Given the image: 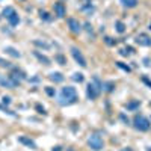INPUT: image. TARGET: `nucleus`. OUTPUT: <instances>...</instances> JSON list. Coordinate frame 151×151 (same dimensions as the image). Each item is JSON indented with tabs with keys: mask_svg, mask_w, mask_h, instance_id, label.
<instances>
[{
	"mask_svg": "<svg viewBox=\"0 0 151 151\" xmlns=\"http://www.w3.org/2000/svg\"><path fill=\"white\" fill-rule=\"evenodd\" d=\"M79 101V95L74 86H64L58 97V103L60 106H71Z\"/></svg>",
	"mask_w": 151,
	"mask_h": 151,
	"instance_id": "obj_1",
	"label": "nucleus"
},
{
	"mask_svg": "<svg viewBox=\"0 0 151 151\" xmlns=\"http://www.w3.org/2000/svg\"><path fill=\"white\" fill-rule=\"evenodd\" d=\"M101 91H103V82L100 80L98 76H94L92 82H89L86 86V97L89 100H97Z\"/></svg>",
	"mask_w": 151,
	"mask_h": 151,
	"instance_id": "obj_2",
	"label": "nucleus"
},
{
	"mask_svg": "<svg viewBox=\"0 0 151 151\" xmlns=\"http://www.w3.org/2000/svg\"><path fill=\"white\" fill-rule=\"evenodd\" d=\"M133 127L138 131H148L151 127V122L147 117H144V115H140V113H136L135 118H133Z\"/></svg>",
	"mask_w": 151,
	"mask_h": 151,
	"instance_id": "obj_3",
	"label": "nucleus"
},
{
	"mask_svg": "<svg viewBox=\"0 0 151 151\" xmlns=\"http://www.w3.org/2000/svg\"><path fill=\"white\" fill-rule=\"evenodd\" d=\"M88 147L94 151H101L104 148V140L98 133H91L88 136Z\"/></svg>",
	"mask_w": 151,
	"mask_h": 151,
	"instance_id": "obj_4",
	"label": "nucleus"
},
{
	"mask_svg": "<svg viewBox=\"0 0 151 151\" xmlns=\"http://www.w3.org/2000/svg\"><path fill=\"white\" fill-rule=\"evenodd\" d=\"M70 51H71V56H73V59H74L82 68H86V67H88V64H86V58L83 56V53H82L80 48L73 46V47L70 48Z\"/></svg>",
	"mask_w": 151,
	"mask_h": 151,
	"instance_id": "obj_5",
	"label": "nucleus"
},
{
	"mask_svg": "<svg viewBox=\"0 0 151 151\" xmlns=\"http://www.w3.org/2000/svg\"><path fill=\"white\" fill-rule=\"evenodd\" d=\"M8 76H9V77L12 79V80H14V83H15L17 86H18V85H20L23 80H26V73H24L23 70L17 68V67H12V68H11V73L8 74Z\"/></svg>",
	"mask_w": 151,
	"mask_h": 151,
	"instance_id": "obj_6",
	"label": "nucleus"
},
{
	"mask_svg": "<svg viewBox=\"0 0 151 151\" xmlns=\"http://www.w3.org/2000/svg\"><path fill=\"white\" fill-rule=\"evenodd\" d=\"M67 24H68V29L71 33H74V35H79L82 32V23L79 21L77 18H74V17H70V18H67Z\"/></svg>",
	"mask_w": 151,
	"mask_h": 151,
	"instance_id": "obj_7",
	"label": "nucleus"
},
{
	"mask_svg": "<svg viewBox=\"0 0 151 151\" xmlns=\"http://www.w3.org/2000/svg\"><path fill=\"white\" fill-rule=\"evenodd\" d=\"M53 11H55V15L58 17V18H64V17L67 15V8L60 0L56 2V3H53Z\"/></svg>",
	"mask_w": 151,
	"mask_h": 151,
	"instance_id": "obj_8",
	"label": "nucleus"
},
{
	"mask_svg": "<svg viewBox=\"0 0 151 151\" xmlns=\"http://www.w3.org/2000/svg\"><path fill=\"white\" fill-rule=\"evenodd\" d=\"M135 42L140 47H151V37H148L147 33H139L135 39Z\"/></svg>",
	"mask_w": 151,
	"mask_h": 151,
	"instance_id": "obj_9",
	"label": "nucleus"
},
{
	"mask_svg": "<svg viewBox=\"0 0 151 151\" xmlns=\"http://www.w3.org/2000/svg\"><path fill=\"white\" fill-rule=\"evenodd\" d=\"M0 85H2L3 88H8V89H14V88H17V85L14 83L12 79L9 76H3V74H0Z\"/></svg>",
	"mask_w": 151,
	"mask_h": 151,
	"instance_id": "obj_10",
	"label": "nucleus"
},
{
	"mask_svg": "<svg viewBox=\"0 0 151 151\" xmlns=\"http://www.w3.org/2000/svg\"><path fill=\"white\" fill-rule=\"evenodd\" d=\"M18 142H20V144H23V145H26V147L32 148V150H37L38 148L37 147V142H35L30 136H18Z\"/></svg>",
	"mask_w": 151,
	"mask_h": 151,
	"instance_id": "obj_11",
	"label": "nucleus"
},
{
	"mask_svg": "<svg viewBox=\"0 0 151 151\" xmlns=\"http://www.w3.org/2000/svg\"><path fill=\"white\" fill-rule=\"evenodd\" d=\"M33 56L37 58V59H38V60L41 62L42 65H46V67H48V65L51 64L50 58H47L46 55H42V53H41V51H38V50H35V51H33Z\"/></svg>",
	"mask_w": 151,
	"mask_h": 151,
	"instance_id": "obj_12",
	"label": "nucleus"
},
{
	"mask_svg": "<svg viewBox=\"0 0 151 151\" xmlns=\"http://www.w3.org/2000/svg\"><path fill=\"white\" fill-rule=\"evenodd\" d=\"M48 79H50L51 82H55V83H62L65 77H64V74H62V73H59V71H53V73L48 74Z\"/></svg>",
	"mask_w": 151,
	"mask_h": 151,
	"instance_id": "obj_13",
	"label": "nucleus"
},
{
	"mask_svg": "<svg viewBox=\"0 0 151 151\" xmlns=\"http://www.w3.org/2000/svg\"><path fill=\"white\" fill-rule=\"evenodd\" d=\"M115 88H117V85H115L113 80H107V82H103V92L106 94H110L115 91Z\"/></svg>",
	"mask_w": 151,
	"mask_h": 151,
	"instance_id": "obj_14",
	"label": "nucleus"
},
{
	"mask_svg": "<svg viewBox=\"0 0 151 151\" xmlns=\"http://www.w3.org/2000/svg\"><path fill=\"white\" fill-rule=\"evenodd\" d=\"M5 51H6V55H9V56H12V58H15V59H20V58H21V53L17 50V48L11 47V46L5 47Z\"/></svg>",
	"mask_w": 151,
	"mask_h": 151,
	"instance_id": "obj_15",
	"label": "nucleus"
},
{
	"mask_svg": "<svg viewBox=\"0 0 151 151\" xmlns=\"http://www.w3.org/2000/svg\"><path fill=\"white\" fill-rule=\"evenodd\" d=\"M121 5L124 8H127V9H133V8H136L138 3H139V0H119Z\"/></svg>",
	"mask_w": 151,
	"mask_h": 151,
	"instance_id": "obj_16",
	"label": "nucleus"
},
{
	"mask_svg": "<svg viewBox=\"0 0 151 151\" xmlns=\"http://www.w3.org/2000/svg\"><path fill=\"white\" fill-rule=\"evenodd\" d=\"M140 107V100H131V101H129L127 104H126V109L127 110H138Z\"/></svg>",
	"mask_w": 151,
	"mask_h": 151,
	"instance_id": "obj_17",
	"label": "nucleus"
},
{
	"mask_svg": "<svg viewBox=\"0 0 151 151\" xmlns=\"http://www.w3.org/2000/svg\"><path fill=\"white\" fill-rule=\"evenodd\" d=\"M15 12H17V11L14 9V8H12V6H6V8H5V9L2 11V17H5V18L8 20V18H9V17H12V15H14Z\"/></svg>",
	"mask_w": 151,
	"mask_h": 151,
	"instance_id": "obj_18",
	"label": "nucleus"
},
{
	"mask_svg": "<svg viewBox=\"0 0 151 151\" xmlns=\"http://www.w3.org/2000/svg\"><path fill=\"white\" fill-rule=\"evenodd\" d=\"M8 23H9L11 27H15V26H18V23H20V15L15 12L12 17H9V18H8Z\"/></svg>",
	"mask_w": 151,
	"mask_h": 151,
	"instance_id": "obj_19",
	"label": "nucleus"
},
{
	"mask_svg": "<svg viewBox=\"0 0 151 151\" xmlns=\"http://www.w3.org/2000/svg\"><path fill=\"white\" fill-rule=\"evenodd\" d=\"M33 44H35L37 47H39V48H44V50H48V48L51 47L48 42H46V41H41V39H33Z\"/></svg>",
	"mask_w": 151,
	"mask_h": 151,
	"instance_id": "obj_20",
	"label": "nucleus"
},
{
	"mask_svg": "<svg viewBox=\"0 0 151 151\" xmlns=\"http://www.w3.org/2000/svg\"><path fill=\"white\" fill-rule=\"evenodd\" d=\"M39 18H41L42 21H47V23H48V21H51V20H53V17L50 15V12L41 9V11H39Z\"/></svg>",
	"mask_w": 151,
	"mask_h": 151,
	"instance_id": "obj_21",
	"label": "nucleus"
},
{
	"mask_svg": "<svg viewBox=\"0 0 151 151\" xmlns=\"http://www.w3.org/2000/svg\"><path fill=\"white\" fill-rule=\"evenodd\" d=\"M80 9H82L83 12H86L88 15H91V14L94 12V9H95V8H94V6L91 5V2H86V3H85V5H83V6L80 8Z\"/></svg>",
	"mask_w": 151,
	"mask_h": 151,
	"instance_id": "obj_22",
	"label": "nucleus"
},
{
	"mask_svg": "<svg viewBox=\"0 0 151 151\" xmlns=\"http://www.w3.org/2000/svg\"><path fill=\"white\" fill-rule=\"evenodd\" d=\"M115 30H117L118 33H124L126 32V24H124L121 20H117L115 21Z\"/></svg>",
	"mask_w": 151,
	"mask_h": 151,
	"instance_id": "obj_23",
	"label": "nucleus"
},
{
	"mask_svg": "<svg viewBox=\"0 0 151 151\" xmlns=\"http://www.w3.org/2000/svg\"><path fill=\"white\" fill-rule=\"evenodd\" d=\"M55 60L58 62L59 65H67V58L62 55V53H58V55H55Z\"/></svg>",
	"mask_w": 151,
	"mask_h": 151,
	"instance_id": "obj_24",
	"label": "nucleus"
},
{
	"mask_svg": "<svg viewBox=\"0 0 151 151\" xmlns=\"http://www.w3.org/2000/svg\"><path fill=\"white\" fill-rule=\"evenodd\" d=\"M0 67H2V68H8V70H11L14 65H12V62L6 60V59H3V58H0Z\"/></svg>",
	"mask_w": 151,
	"mask_h": 151,
	"instance_id": "obj_25",
	"label": "nucleus"
},
{
	"mask_svg": "<svg viewBox=\"0 0 151 151\" xmlns=\"http://www.w3.org/2000/svg\"><path fill=\"white\" fill-rule=\"evenodd\" d=\"M115 65H117L118 68H121L122 71H126V73H130V71H131V68L129 67V65H126V64H124V62H115Z\"/></svg>",
	"mask_w": 151,
	"mask_h": 151,
	"instance_id": "obj_26",
	"label": "nucleus"
},
{
	"mask_svg": "<svg viewBox=\"0 0 151 151\" xmlns=\"http://www.w3.org/2000/svg\"><path fill=\"white\" fill-rule=\"evenodd\" d=\"M71 79H73L74 82H79V83H82V82L85 80V77H83V74H82V73H74Z\"/></svg>",
	"mask_w": 151,
	"mask_h": 151,
	"instance_id": "obj_27",
	"label": "nucleus"
},
{
	"mask_svg": "<svg viewBox=\"0 0 151 151\" xmlns=\"http://www.w3.org/2000/svg\"><path fill=\"white\" fill-rule=\"evenodd\" d=\"M44 91H46V94H47L48 97H55V95H56V89H55V88H51V86H47Z\"/></svg>",
	"mask_w": 151,
	"mask_h": 151,
	"instance_id": "obj_28",
	"label": "nucleus"
},
{
	"mask_svg": "<svg viewBox=\"0 0 151 151\" xmlns=\"http://www.w3.org/2000/svg\"><path fill=\"white\" fill-rule=\"evenodd\" d=\"M83 27H85V30H86L88 33H94V29H92V24H91L89 21H86V23L83 24Z\"/></svg>",
	"mask_w": 151,
	"mask_h": 151,
	"instance_id": "obj_29",
	"label": "nucleus"
},
{
	"mask_svg": "<svg viewBox=\"0 0 151 151\" xmlns=\"http://www.w3.org/2000/svg\"><path fill=\"white\" fill-rule=\"evenodd\" d=\"M35 110H37L38 113H41V115H47L46 109H44V107H42L41 104H35Z\"/></svg>",
	"mask_w": 151,
	"mask_h": 151,
	"instance_id": "obj_30",
	"label": "nucleus"
},
{
	"mask_svg": "<svg viewBox=\"0 0 151 151\" xmlns=\"http://www.w3.org/2000/svg\"><path fill=\"white\" fill-rule=\"evenodd\" d=\"M104 42L107 44V46H110V47H112V46H115V44H117V41H113L110 37H104Z\"/></svg>",
	"mask_w": 151,
	"mask_h": 151,
	"instance_id": "obj_31",
	"label": "nucleus"
},
{
	"mask_svg": "<svg viewBox=\"0 0 151 151\" xmlns=\"http://www.w3.org/2000/svg\"><path fill=\"white\" fill-rule=\"evenodd\" d=\"M2 104L5 106V107H6V106H9L11 104V97H3V98H2Z\"/></svg>",
	"mask_w": 151,
	"mask_h": 151,
	"instance_id": "obj_32",
	"label": "nucleus"
},
{
	"mask_svg": "<svg viewBox=\"0 0 151 151\" xmlns=\"http://www.w3.org/2000/svg\"><path fill=\"white\" fill-rule=\"evenodd\" d=\"M119 119L124 122V124H127V126H129V124H130V119L126 117V113H119Z\"/></svg>",
	"mask_w": 151,
	"mask_h": 151,
	"instance_id": "obj_33",
	"label": "nucleus"
},
{
	"mask_svg": "<svg viewBox=\"0 0 151 151\" xmlns=\"http://www.w3.org/2000/svg\"><path fill=\"white\" fill-rule=\"evenodd\" d=\"M142 82H144V83L150 88V89H151V80H150V79H148L147 76H142Z\"/></svg>",
	"mask_w": 151,
	"mask_h": 151,
	"instance_id": "obj_34",
	"label": "nucleus"
},
{
	"mask_svg": "<svg viewBox=\"0 0 151 151\" xmlns=\"http://www.w3.org/2000/svg\"><path fill=\"white\" fill-rule=\"evenodd\" d=\"M119 55L121 56H129L130 51H127V48H122V50H119Z\"/></svg>",
	"mask_w": 151,
	"mask_h": 151,
	"instance_id": "obj_35",
	"label": "nucleus"
},
{
	"mask_svg": "<svg viewBox=\"0 0 151 151\" xmlns=\"http://www.w3.org/2000/svg\"><path fill=\"white\" fill-rule=\"evenodd\" d=\"M144 64H145V67H150V58H145V59H144Z\"/></svg>",
	"mask_w": 151,
	"mask_h": 151,
	"instance_id": "obj_36",
	"label": "nucleus"
},
{
	"mask_svg": "<svg viewBox=\"0 0 151 151\" xmlns=\"http://www.w3.org/2000/svg\"><path fill=\"white\" fill-rule=\"evenodd\" d=\"M51 151H62V147H59V145H58V147H55V148H53Z\"/></svg>",
	"mask_w": 151,
	"mask_h": 151,
	"instance_id": "obj_37",
	"label": "nucleus"
},
{
	"mask_svg": "<svg viewBox=\"0 0 151 151\" xmlns=\"http://www.w3.org/2000/svg\"><path fill=\"white\" fill-rule=\"evenodd\" d=\"M121 151H133V150H130V148H124V150H121Z\"/></svg>",
	"mask_w": 151,
	"mask_h": 151,
	"instance_id": "obj_38",
	"label": "nucleus"
},
{
	"mask_svg": "<svg viewBox=\"0 0 151 151\" xmlns=\"http://www.w3.org/2000/svg\"><path fill=\"white\" fill-rule=\"evenodd\" d=\"M67 151H76L74 148H67Z\"/></svg>",
	"mask_w": 151,
	"mask_h": 151,
	"instance_id": "obj_39",
	"label": "nucleus"
},
{
	"mask_svg": "<svg viewBox=\"0 0 151 151\" xmlns=\"http://www.w3.org/2000/svg\"><path fill=\"white\" fill-rule=\"evenodd\" d=\"M147 151H151V147H148V148H147Z\"/></svg>",
	"mask_w": 151,
	"mask_h": 151,
	"instance_id": "obj_40",
	"label": "nucleus"
},
{
	"mask_svg": "<svg viewBox=\"0 0 151 151\" xmlns=\"http://www.w3.org/2000/svg\"><path fill=\"white\" fill-rule=\"evenodd\" d=\"M148 29H150V30H151V23H150V26H148Z\"/></svg>",
	"mask_w": 151,
	"mask_h": 151,
	"instance_id": "obj_41",
	"label": "nucleus"
},
{
	"mask_svg": "<svg viewBox=\"0 0 151 151\" xmlns=\"http://www.w3.org/2000/svg\"><path fill=\"white\" fill-rule=\"evenodd\" d=\"M18 2H26V0H18Z\"/></svg>",
	"mask_w": 151,
	"mask_h": 151,
	"instance_id": "obj_42",
	"label": "nucleus"
},
{
	"mask_svg": "<svg viewBox=\"0 0 151 151\" xmlns=\"http://www.w3.org/2000/svg\"><path fill=\"white\" fill-rule=\"evenodd\" d=\"M86 2H91V0H86Z\"/></svg>",
	"mask_w": 151,
	"mask_h": 151,
	"instance_id": "obj_43",
	"label": "nucleus"
},
{
	"mask_svg": "<svg viewBox=\"0 0 151 151\" xmlns=\"http://www.w3.org/2000/svg\"><path fill=\"white\" fill-rule=\"evenodd\" d=\"M150 106H151V101H150Z\"/></svg>",
	"mask_w": 151,
	"mask_h": 151,
	"instance_id": "obj_44",
	"label": "nucleus"
},
{
	"mask_svg": "<svg viewBox=\"0 0 151 151\" xmlns=\"http://www.w3.org/2000/svg\"><path fill=\"white\" fill-rule=\"evenodd\" d=\"M0 18H2V15H0Z\"/></svg>",
	"mask_w": 151,
	"mask_h": 151,
	"instance_id": "obj_45",
	"label": "nucleus"
}]
</instances>
